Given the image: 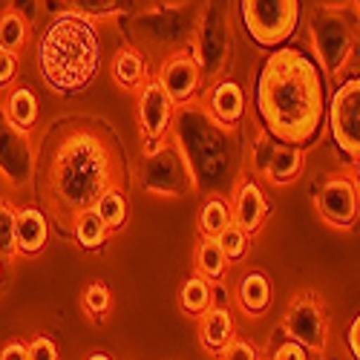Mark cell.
Wrapping results in <instances>:
<instances>
[{"mask_svg": "<svg viewBox=\"0 0 360 360\" xmlns=\"http://www.w3.org/2000/svg\"><path fill=\"white\" fill-rule=\"evenodd\" d=\"M32 185L38 207L64 236L81 211L112 188L130 191V165L115 130L89 115L52 122L35 144Z\"/></svg>", "mask_w": 360, "mask_h": 360, "instance_id": "6da1fadb", "label": "cell"}, {"mask_svg": "<svg viewBox=\"0 0 360 360\" xmlns=\"http://www.w3.org/2000/svg\"><path fill=\"white\" fill-rule=\"evenodd\" d=\"M328 89L317 61L297 46L271 49L254 84V107L277 144L309 147L326 122Z\"/></svg>", "mask_w": 360, "mask_h": 360, "instance_id": "7a4b0ae2", "label": "cell"}, {"mask_svg": "<svg viewBox=\"0 0 360 360\" xmlns=\"http://www.w3.org/2000/svg\"><path fill=\"white\" fill-rule=\"evenodd\" d=\"M41 81L55 96H81L96 84L104 61L98 20L64 9L49 18L35 44Z\"/></svg>", "mask_w": 360, "mask_h": 360, "instance_id": "3957f363", "label": "cell"}, {"mask_svg": "<svg viewBox=\"0 0 360 360\" xmlns=\"http://www.w3.org/2000/svg\"><path fill=\"white\" fill-rule=\"evenodd\" d=\"M309 35L314 46V61L328 75H338L357 52V18L352 9L317 6L309 20Z\"/></svg>", "mask_w": 360, "mask_h": 360, "instance_id": "277c9868", "label": "cell"}, {"mask_svg": "<svg viewBox=\"0 0 360 360\" xmlns=\"http://www.w3.org/2000/svg\"><path fill=\"white\" fill-rule=\"evenodd\" d=\"M239 18L259 49H280L303 23V0H239Z\"/></svg>", "mask_w": 360, "mask_h": 360, "instance_id": "5b68a950", "label": "cell"}, {"mask_svg": "<svg viewBox=\"0 0 360 360\" xmlns=\"http://www.w3.org/2000/svg\"><path fill=\"white\" fill-rule=\"evenodd\" d=\"M141 185L156 196H185L196 191L193 167L176 139H165L159 147L144 153Z\"/></svg>", "mask_w": 360, "mask_h": 360, "instance_id": "8992f818", "label": "cell"}, {"mask_svg": "<svg viewBox=\"0 0 360 360\" xmlns=\"http://www.w3.org/2000/svg\"><path fill=\"white\" fill-rule=\"evenodd\" d=\"M326 118H328V130L338 144V150L357 162L360 156V81L357 75H349L338 89L332 101L326 104Z\"/></svg>", "mask_w": 360, "mask_h": 360, "instance_id": "52a82bcc", "label": "cell"}, {"mask_svg": "<svg viewBox=\"0 0 360 360\" xmlns=\"http://www.w3.org/2000/svg\"><path fill=\"white\" fill-rule=\"evenodd\" d=\"M173 115H176V101L165 93V86L156 78H147L136 89V122H139V136H141L144 153L159 147L170 136Z\"/></svg>", "mask_w": 360, "mask_h": 360, "instance_id": "ba28073f", "label": "cell"}, {"mask_svg": "<svg viewBox=\"0 0 360 360\" xmlns=\"http://www.w3.org/2000/svg\"><path fill=\"white\" fill-rule=\"evenodd\" d=\"M283 328L288 340L300 343L309 354H323L328 346V317L314 291H300L291 300Z\"/></svg>", "mask_w": 360, "mask_h": 360, "instance_id": "9c48e42d", "label": "cell"}, {"mask_svg": "<svg viewBox=\"0 0 360 360\" xmlns=\"http://www.w3.org/2000/svg\"><path fill=\"white\" fill-rule=\"evenodd\" d=\"M317 214L328 228L338 231H352L357 225L360 214V191H357V179L349 173H335L328 176L317 191Z\"/></svg>", "mask_w": 360, "mask_h": 360, "instance_id": "30bf717a", "label": "cell"}, {"mask_svg": "<svg viewBox=\"0 0 360 360\" xmlns=\"http://www.w3.org/2000/svg\"><path fill=\"white\" fill-rule=\"evenodd\" d=\"M32 165H35V144L32 133H23L0 110V179L12 188H29L32 185Z\"/></svg>", "mask_w": 360, "mask_h": 360, "instance_id": "8fae6325", "label": "cell"}, {"mask_svg": "<svg viewBox=\"0 0 360 360\" xmlns=\"http://www.w3.org/2000/svg\"><path fill=\"white\" fill-rule=\"evenodd\" d=\"M156 81L165 86V93L179 104H191L199 93H202V64L196 61V55L191 49H179L170 52L159 72Z\"/></svg>", "mask_w": 360, "mask_h": 360, "instance_id": "7c38bea8", "label": "cell"}, {"mask_svg": "<svg viewBox=\"0 0 360 360\" xmlns=\"http://www.w3.org/2000/svg\"><path fill=\"white\" fill-rule=\"evenodd\" d=\"M228 205H231V222L236 228H243L251 239L265 228L268 217H271L268 193L257 182V176H239V182L233 185V193H231Z\"/></svg>", "mask_w": 360, "mask_h": 360, "instance_id": "4fadbf2b", "label": "cell"}, {"mask_svg": "<svg viewBox=\"0 0 360 360\" xmlns=\"http://www.w3.org/2000/svg\"><path fill=\"white\" fill-rule=\"evenodd\" d=\"M49 236H52V225L38 205L18 207L15 211V257L32 259L44 254V248L49 245Z\"/></svg>", "mask_w": 360, "mask_h": 360, "instance_id": "5bb4252c", "label": "cell"}, {"mask_svg": "<svg viewBox=\"0 0 360 360\" xmlns=\"http://www.w3.org/2000/svg\"><path fill=\"white\" fill-rule=\"evenodd\" d=\"M205 110L217 124L233 130L245 118V89H243V84H236L231 78L211 84V89H207V96H205Z\"/></svg>", "mask_w": 360, "mask_h": 360, "instance_id": "9a60e30c", "label": "cell"}, {"mask_svg": "<svg viewBox=\"0 0 360 360\" xmlns=\"http://www.w3.org/2000/svg\"><path fill=\"white\" fill-rule=\"evenodd\" d=\"M233 338H236V323H233V314L228 306L214 303L199 317V343L207 354L219 357Z\"/></svg>", "mask_w": 360, "mask_h": 360, "instance_id": "2e32d148", "label": "cell"}, {"mask_svg": "<svg viewBox=\"0 0 360 360\" xmlns=\"http://www.w3.org/2000/svg\"><path fill=\"white\" fill-rule=\"evenodd\" d=\"M306 167V150L303 147H294V144H277L274 141V150L268 153V162L262 167V176L268 185L274 188H285V185H294L300 173Z\"/></svg>", "mask_w": 360, "mask_h": 360, "instance_id": "e0dca14e", "label": "cell"}, {"mask_svg": "<svg viewBox=\"0 0 360 360\" xmlns=\"http://www.w3.org/2000/svg\"><path fill=\"white\" fill-rule=\"evenodd\" d=\"M0 110L9 118V124H15L18 130L23 133H32L38 127V118H41V101L35 96L32 86L26 84H12L6 93H4V101H0Z\"/></svg>", "mask_w": 360, "mask_h": 360, "instance_id": "ac0fdd59", "label": "cell"}, {"mask_svg": "<svg viewBox=\"0 0 360 360\" xmlns=\"http://www.w3.org/2000/svg\"><path fill=\"white\" fill-rule=\"evenodd\" d=\"M271 300H274V285H271V280H268L265 271L251 268V271L243 274V280H239V285H236L239 311L248 314V317H262L268 309H271Z\"/></svg>", "mask_w": 360, "mask_h": 360, "instance_id": "d6986e66", "label": "cell"}, {"mask_svg": "<svg viewBox=\"0 0 360 360\" xmlns=\"http://www.w3.org/2000/svg\"><path fill=\"white\" fill-rule=\"evenodd\" d=\"M110 75L115 81L118 89H124V93H136V89L150 78L147 75V61L144 55L133 46H122L115 49L112 61H110Z\"/></svg>", "mask_w": 360, "mask_h": 360, "instance_id": "ffe728a7", "label": "cell"}, {"mask_svg": "<svg viewBox=\"0 0 360 360\" xmlns=\"http://www.w3.org/2000/svg\"><path fill=\"white\" fill-rule=\"evenodd\" d=\"M127 191L122 188H112L107 193H101L93 205V211L96 217L104 222V228L112 233V231H122L127 225V217H130V202H127Z\"/></svg>", "mask_w": 360, "mask_h": 360, "instance_id": "44dd1931", "label": "cell"}, {"mask_svg": "<svg viewBox=\"0 0 360 360\" xmlns=\"http://www.w3.org/2000/svg\"><path fill=\"white\" fill-rule=\"evenodd\" d=\"M211 306H214V285L199 274L188 277L182 283V288H179V309H182L188 317L199 320Z\"/></svg>", "mask_w": 360, "mask_h": 360, "instance_id": "7402d4cb", "label": "cell"}, {"mask_svg": "<svg viewBox=\"0 0 360 360\" xmlns=\"http://www.w3.org/2000/svg\"><path fill=\"white\" fill-rule=\"evenodd\" d=\"M199 233L207 236V239H217L228 225H231V205L222 193H211V196H205L202 207H199Z\"/></svg>", "mask_w": 360, "mask_h": 360, "instance_id": "603a6c76", "label": "cell"}, {"mask_svg": "<svg viewBox=\"0 0 360 360\" xmlns=\"http://www.w3.org/2000/svg\"><path fill=\"white\" fill-rule=\"evenodd\" d=\"M29 44V20L18 9H4L0 12V52L20 55Z\"/></svg>", "mask_w": 360, "mask_h": 360, "instance_id": "cb8c5ba5", "label": "cell"}, {"mask_svg": "<svg viewBox=\"0 0 360 360\" xmlns=\"http://www.w3.org/2000/svg\"><path fill=\"white\" fill-rule=\"evenodd\" d=\"M193 262H196V274L205 277L211 285L222 283L228 277V268H231L225 254L217 245V239H207V236H202V243L196 245V259Z\"/></svg>", "mask_w": 360, "mask_h": 360, "instance_id": "d4e9b609", "label": "cell"}, {"mask_svg": "<svg viewBox=\"0 0 360 360\" xmlns=\"http://www.w3.org/2000/svg\"><path fill=\"white\" fill-rule=\"evenodd\" d=\"M110 231L104 228V222L96 217L93 207H86V211H81L72 222V233L70 239H75V245L84 248V251H98L104 243H107Z\"/></svg>", "mask_w": 360, "mask_h": 360, "instance_id": "484cf974", "label": "cell"}, {"mask_svg": "<svg viewBox=\"0 0 360 360\" xmlns=\"http://www.w3.org/2000/svg\"><path fill=\"white\" fill-rule=\"evenodd\" d=\"M217 245H219V251L225 254V259H228V265H233V262H243L245 257H248V251H251V236L243 231V228H236L233 222L217 236Z\"/></svg>", "mask_w": 360, "mask_h": 360, "instance_id": "4316f807", "label": "cell"}, {"mask_svg": "<svg viewBox=\"0 0 360 360\" xmlns=\"http://www.w3.org/2000/svg\"><path fill=\"white\" fill-rule=\"evenodd\" d=\"M81 306H84V311L93 317L96 323L104 320L107 311H110V306H112V294H110L107 283H101V280L89 283V285L84 288V294H81Z\"/></svg>", "mask_w": 360, "mask_h": 360, "instance_id": "83f0119b", "label": "cell"}, {"mask_svg": "<svg viewBox=\"0 0 360 360\" xmlns=\"http://www.w3.org/2000/svg\"><path fill=\"white\" fill-rule=\"evenodd\" d=\"M0 257H15V207L6 199H0Z\"/></svg>", "mask_w": 360, "mask_h": 360, "instance_id": "f1b7e54d", "label": "cell"}, {"mask_svg": "<svg viewBox=\"0 0 360 360\" xmlns=\"http://www.w3.org/2000/svg\"><path fill=\"white\" fill-rule=\"evenodd\" d=\"M70 9L78 12V15H86V18H112L118 12V0H67Z\"/></svg>", "mask_w": 360, "mask_h": 360, "instance_id": "f546056e", "label": "cell"}, {"mask_svg": "<svg viewBox=\"0 0 360 360\" xmlns=\"http://www.w3.org/2000/svg\"><path fill=\"white\" fill-rule=\"evenodd\" d=\"M219 360H262V352L248 338H233L225 346V352L219 354Z\"/></svg>", "mask_w": 360, "mask_h": 360, "instance_id": "4dcf8cb0", "label": "cell"}, {"mask_svg": "<svg viewBox=\"0 0 360 360\" xmlns=\"http://www.w3.org/2000/svg\"><path fill=\"white\" fill-rule=\"evenodd\" d=\"M26 354H29V360H61L58 343L49 335H35L26 343Z\"/></svg>", "mask_w": 360, "mask_h": 360, "instance_id": "1f68e13d", "label": "cell"}, {"mask_svg": "<svg viewBox=\"0 0 360 360\" xmlns=\"http://www.w3.org/2000/svg\"><path fill=\"white\" fill-rule=\"evenodd\" d=\"M18 72H20V55L0 52V93H6L18 81Z\"/></svg>", "mask_w": 360, "mask_h": 360, "instance_id": "d6a6232c", "label": "cell"}, {"mask_svg": "<svg viewBox=\"0 0 360 360\" xmlns=\"http://www.w3.org/2000/svg\"><path fill=\"white\" fill-rule=\"evenodd\" d=\"M271 360H311V354H309L303 346H300V343H294V340H283V343L274 349Z\"/></svg>", "mask_w": 360, "mask_h": 360, "instance_id": "836d02e7", "label": "cell"}, {"mask_svg": "<svg viewBox=\"0 0 360 360\" xmlns=\"http://www.w3.org/2000/svg\"><path fill=\"white\" fill-rule=\"evenodd\" d=\"M346 349L352 360H360V317H354L346 328Z\"/></svg>", "mask_w": 360, "mask_h": 360, "instance_id": "e575fe53", "label": "cell"}, {"mask_svg": "<svg viewBox=\"0 0 360 360\" xmlns=\"http://www.w3.org/2000/svg\"><path fill=\"white\" fill-rule=\"evenodd\" d=\"M0 360H29L26 343L23 340H9L4 349H0Z\"/></svg>", "mask_w": 360, "mask_h": 360, "instance_id": "d590c367", "label": "cell"}, {"mask_svg": "<svg viewBox=\"0 0 360 360\" xmlns=\"http://www.w3.org/2000/svg\"><path fill=\"white\" fill-rule=\"evenodd\" d=\"M86 360H112V357H110L107 352H93V354H89V357H86Z\"/></svg>", "mask_w": 360, "mask_h": 360, "instance_id": "8d00e7d4", "label": "cell"}, {"mask_svg": "<svg viewBox=\"0 0 360 360\" xmlns=\"http://www.w3.org/2000/svg\"><path fill=\"white\" fill-rule=\"evenodd\" d=\"M0 280H4V257H0Z\"/></svg>", "mask_w": 360, "mask_h": 360, "instance_id": "74e56055", "label": "cell"}]
</instances>
